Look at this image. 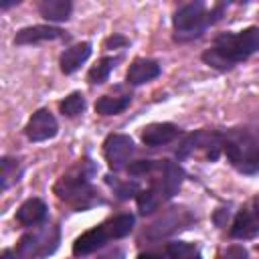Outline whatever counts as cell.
Returning <instances> with one entry per match:
<instances>
[{
  "label": "cell",
  "instance_id": "cell-24",
  "mask_svg": "<svg viewBox=\"0 0 259 259\" xmlns=\"http://www.w3.org/2000/svg\"><path fill=\"white\" fill-rule=\"evenodd\" d=\"M158 166H160V162H154V160H138L127 166V172L134 176H146V174H154L158 170Z\"/></svg>",
  "mask_w": 259,
  "mask_h": 259
},
{
  "label": "cell",
  "instance_id": "cell-29",
  "mask_svg": "<svg viewBox=\"0 0 259 259\" xmlns=\"http://www.w3.org/2000/svg\"><path fill=\"white\" fill-rule=\"evenodd\" d=\"M138 259H162L160 255H156V253H140L138 255Z\"/></svg>",
  "mask_w": 259,
  "mask_h": 259
},
{
  "label": "cell",
  "instance_id": "cell-14",
  "mask_svg": "<svg viewBox=\"0 0 259 259\" xmlns=\"http://www.w3.org/2000/svg\"><path fill=\"white\" fill-rule=\"evenodd\" d=\"M162 73V67L158 61L154 59H134L127 73H125V81L127 85H144L152 79H156Z\"/></svg>",
  "mask_w": 259,
  "mask_h": 259
},
{
  "label": "cell",
  "instance_id": "cell-3",
  "mask_svg": "<svg viewBox=\"0 0 259 259\" xmlns=\"http://www.w3.org/2000/svg\"><path fill=\"white\" fill-rule=\"evenodd\" d=\"M134 223H136L134 214H117V217H111V219L99 223L97 227L85 231L83 235H79L75 239L73 255H77V257L89 255V253L101 249L103 245H107L109 241L130 235L132 229H134Z\"/></svg>",
  "mask_w": 259,
  "mask_h": 259
},
{
  "label": "cell",
  "instance_id": "cell-6",
  "mask_svg": "<svg viewBox=\"0 0 259 259\" xmlns=\"http://www.w3.org/2000/svg\"><path fill=\"white\" fill-rule=\"evenodd\" d=\"M212 24L210 12L206 10L204 2H190L180 6L172 16V28H174V40L188 42L198 36Z\"/></svg>",
  "mask_w": 259,
  "mask_h": 259
},
{
  "label": "cell",
  "instance_id": "cell-18",
  "mask_svg": "<svg viewBox=\"0 0 259 259\" xmlns=\"http://www.w3.org/2000/svg\"><path fill=\"white\" fill-rule=\"evenodd\" d=\"M132 103V95H119V97H113V95H103L97 99L95 103V111L99 115H117L121 111H125Z\"/></svg>",
  "mask_w": 259,
  "mask_h": 259
},
{
  "label": "cell",
  "instance_id": "cell-10",
  "mask_svg": "<svg viewBox=\"0 0 259 259\" xmlns=\"http://www.w3.org/2000/svg\"><path fill=\"white\" fill-rule=\"evenodd\" d=\"M24 134L30 142H45V140H51L59 134V123L49 109H38L26 121Z\"/></svg>",
  "mask_w": 259,
  "mask_h": 259
},
{
  "label": "cell",
  "instance_id": "cell-15",
  "mask_svg": "<svg viewBox=\"0 0 259 259\" xmlns=\"http://www.w3.org/2000/svg\"><path fill=\"white\" fill-rule=\"evenodd\" d=\"M91 51H93L91 42H77V45L69 47V49L61 55V59H59L61 71H63L65 75L75 73V71H77V69L91 57Z\"/></svg>",
  "mask_w": 259,
  "mask_h": 259
},
{
  "label": "cell",
  "instance_id": "cell-9",
  "mask_svg": "<svg viewBox=\"0 0 259 259\" xmlns=\"http://www.w3.org/2000/svg\"><path fill=\"white\" fill-rule=\"evenodd\" d=\"M134 154V140L125 134H109L103 142V156L111 170L125 168L130 156Z\"/></svg>",
  "mask_w": 259,
  "mask_h": 259
},
{
  "label": "cell",
  "instance_id": "cell-22",
  "mask_svg": "<svg viewBox=\"0 0 259 259\" xmlns=\"http://www.w3.org/2000/svg\"><path fill=\"white\" fill-rule=\"evenodd\" d=\"M85 105H87V103H85V97H83V93H79V91H73L71 95H67V97L59 103L61 113L67 115V117H75V115L83 113Z\"/></svg>",
  "mask_w": 259,
  "mask_h": 259
},
{
  "label": "cell",
  "instance_id": "cell-30",
  "mask_svg": "<svg viewBox=\"0 0 259 259\" xmlns=\"http://www.w3.org/2000/svg\"><path fill=\"white\" fill-rule=\"evenodd\" d=\"M257 251H259V247H257Z\"/></svg>",
  "mask_w": 259,
  "mask_h": 259
},
{
  "label": "cell",
  "instance_id": "cell-16",
  "mask_svg": "<svg viewBox=\"0 0 259 259\" xmlns=\"http://www.w3.org/2000/svg\"><path fill=\"white\" fill-rule=\"evenodd\" d=\"M47 219V204L40 198H28L26 202L20 204V208L16 210V221L24 227H32L38 225Z\"/></svg>",
  "mask_w": 259,
  "mask_h": 259
},
{
  "label": "cell",
  "instance_id": "cell-19",
  "mask_svg": "<svg viewBox=\"0 0 259 259\" xmlns=\"http://www.w3.org/2000/svg\"><path fill=\"white\" fill-rule=\"evenodd\" d=\"M115 65H117V57H103V59H99V61L89 69L87 81H89L91 85L105 83L107 77H109V73L115 69Z\"/></svg>",
  "mask_w": 259,
  "mask_h": 259
},
{
  "label": "cell",
  "instance_id": "cell-25",
  "mask_svg": "<svg viewBox=\"0 0 259 259\" xmlns=\"http://www.w3.org/2000/svg\"><path fill=\"white\" fill-rule=\"evenodd\" d=\"M221 259H247V249L243 245H231L221 253Z\"/></svg>",
  "mask_w": 259,
  "mask_h": 259
},
{
  "label": "cell",
  "instance_id": "cell-12",
  "mask_svg": "<svg viewBox=\"0 0 259 259\" xmlns=\"http://www.w3.org/2000/svg\"><path fill=\"white\" fill-rule=\"evenodd\" d=\"M63 36H65L63 28H57L51 24H32V26H24L16 32L14 45H36V42H45V40H57Z\"/></svg>",
  "mask_w": 259,
  "mask_h": 259
},
{
  "label": "cell",
  "instance_id": "cell-17",
  "mask_svg": "<svg viewBox=\"0 0 259 259\" xmlns=\"http://www.w3.org/2000/svg\"><path fill=\"white\" fill-rule=\"evenodd\" d=\"M73 4L69 0H42L38 4V12L49 22H63L71 16Z\"/></svg>",
  "mask_w": 259,
  "mask_h": 259
},
{
  "label": "cell",
  "instance_id": "cell-27",
  "mask_svg": "<svg viewBox=\"0 0 259 259\" xmlns=\"http://www.w3.org/2000/svg\"><path fill=\"white\" fill-rule=\"evenodd\" d=\"M97 259H125V253H123V249H119V247H113V249H109V251L101 253Z\"/></svg>",
  "mask_w": 259,
  "mask_h": 259
},
{
  "label": "cell",
  "instance_id": "cell-13",
  "mask_svg": "<svg viewBox=\"0 0 259 259\" xmlns=\"http://www.w3.org/2000/svg\"><path fill=\"white\" fill-rule=\"evenodd\" d=\"M180 136V127L176 123H170V121H162V123H150L142 130V142L146 146H164V144H170L172 140H176Z\"/></svg>",
  "mask_w": 259,
  "mask_h": 259
},
{
  "label": "cell",
  "instance_id": "cell-11",
  "mask_svg": "<svg viewBox=\"0 0 259 259\" xmlns=\"http://www.w3.org/2000/svg\"><path fill=\"white\" fill-rule=\"evenodd\" d=\"M259 233V196L251 200L249 206H243L231 227V235L235 239H251Z\"/></svg>",
  "mask_w": 259,
  "mask_h": 259
},
{
  "label": "cell",
  "instance_id": "cell-26",
  "mask_svg": "<svg viewBox=\"0 0 259 259\" xmlns=\"http://www.w3.org/2000/svg\"><path fill=\"white\" fill-rule=\"evenodd\" d=\"M127 45V38L121 36V34H113L105 40V49H119V47H125Z\"/></svg>",
  "mask_w": 259,
  "mask_h": 259
},
{
  "label": "cell",
  "instance_id": "cell-21",
  "mask_svg": "<svg viewBox=\"0 0 259 259\" xmlns=\"http://www.w3.org/2000/svg\"><path fill=\"white\" fill-rule=\"evenodd\" d=\"M0 166H2V174H0V178H2V190H6L12 182H18V178L22 174V168H20V162L18 160L8 158V156L2 158Z\"/></svg>",
  "mask_w": 259,
  "mask_h": 259
},
{
  "label": "cell",
  "instance_id": "cell-2",
  "mask_svg": "<svg viewBox=\"0 0 259 259\" xmlns=\"http://www.w3.org/2000/svg\"><path fill=\"white\" fill-rule=\"evenodd\" d=\"M182 180H184V170L180 168V164H176L172 160H160L158 174H156V178H152L150 188L140 190V194L136 196L140 214L156 212L166 200H170L174 194H178Z\"/></svg>",
  "mask_w": 259,
  "mask_h": 259
},
{
  "label": "cell",
  "instance_id": "cell-28",
  "mask_svg": "<svg viewBox=\"0 0 259 259\" xmlns=\"http://www.w3.org/2000/svg\"><path fill=\"white\" fill-rule=\"evenodd\" d=\"M2 259H20V257L16 255V251H12V249H6V251L2 253Z\"/></svg>",
  "mask_w": 259,
  "mask_h": 259
},
{
  "label": "cell",
  "instance_id": "cell-8",
  "mask_svg": "<svg viewBox=\"0 0 259 259\" xmlns=\"http://www.w3.org/2000/svg\"><path fill=\"white\" fill-rule=\"evenodd\" d=\"M192 221H194V217H192L186 208L174 206V208H170L168 212H164L156 223H152V225L148 227V231H144V235H146L148 239L158 241V239H162V237H168V235H172V233H176V231L186 229Z\"/></svg>",
  "mask_w": 259,
  "mask_h": 259
},
{
  "label": "cell",
  "instance_id": "cell-20",
  "mask_svg": "<svg viewBox=\"0 0 259 259\" xmlns=\"http://www.w3.org/2000/svg\"><path fill=\"white\" fill-rule=\"evenodd\" d=\"M166 253L170 259H202L196 245L186 241H172L166 245Z\"/></svg>",
  "mask_w": 259,
  "mask_h": 259
},
{
  "label": "cell",
  "instance_id": "cell-23",
  "mask_svg": "<svg viewBox=\"0 0 259 259\" xmlns=\"http://www.w3.org/2000/svg\"><path fill=\"white\" fill-rule=\"evenodd\" d=\"M105 182L115 190L117 198H121V200L140 194V186H138V182H119V180H117L115 176H111V174L105 176Z\"/></svg>",
  "mask_w": 259,
  "mask_h": 259
},
{
  "label": "cell",
  "instance_id": "cell-1",
  "mask_svg": "<svg viewBox=\"0 0 259 259\" xmlns=\"http://www.w3.org/2000/svg\"><path fill=\"white\" fill-rule=\"evenodd\" d=\"M259 53V28L249 26L239 32H221L212 47L202 53V61L212 69L227 71Z\"/></svg>",
  "mask_w": 259,
  "mask_h": 259
},
{
  "label": "cell",
  "instance_id": "cell-4",
  "mask_svg": "<svg viewBox=\"0 0 259 259\" xmlns=\"http://www.w3.org/2000/svg\"><path fill=\"white\" fill-rule=\"evenodd\" d=\"M223 152L243 174L259 172V140L247 130H231L223 136Z\"/></svg>",
  "mask_w": 259,
  "mask_h": 259
},
{
  "label": "cell",
  "instance_id": "cell-5",
  "mask_svg": "<svg viewBox=\"0 0 259 259\" xmlns=\"http://www.w3.org/2000/svg\"><path fill=\"white\" fill-rule=\"evenodd\" d=\"M83 166H85V160H83L71 174L63 176V178L55 184V194H57L61 200L73 204V206L79 208V210L89 208V206L101 202L99 196H97V192H95V188L89 184V178H91V174H93L95 168H93V164H91L87 170H83Z\"/></svg>",
  "mask_w": 259,
  "mask_h": 259
},
{
  "label": "cell",
  "instance_id": "cell-7",
  "mask_svg": "<svg viewBox=\"0 0 259 259\" xmlns=\"http://www.w3.org/2000/svg\"><path fill=\"white\" fill-rule=\"evenodd\" d=\"M61 231L55 225H45L40 229H34L20 237L16 243V255L20 259H45L53 255L59 247Z\"/></svg>",
  "mask_w": 259,
  "mask_h": 259
}]
</instances>
